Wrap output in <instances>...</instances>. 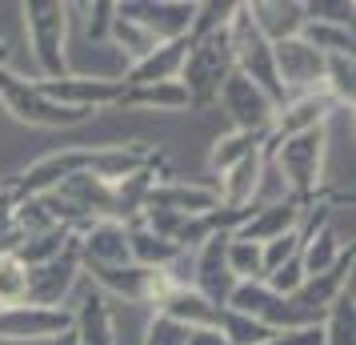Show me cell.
<instances>
[{"instance_id": "obj_12", "label": "cell", "mask_w": 356, "mask_h": 345, "mask_svg": "<svg viewBox=\"0 0 356 345\" xmlns=\"http://www.w3.org/2000/svg\"><path fill=\"white\" fill-rule=\"evenodd\" d=\"M116 13L136 20V24H145L161 45H168V40L188 36L196 4H180V0H124V4H116Z\"/></svg>"}, {"instance_id": "obj_19", "label": "cell", "mask_w": 356, "mask_h": 345, "mask_svg": "<svg viewBox=\"0 0 356 345\" xmlns=\"http://www.w3.org/2000/svg\"><path fill=\"white\" fill-rule=\"evenodd\" d=\"M184 56H188V36H180V40H168L161 49H152L140 61V65L124 68V77L120 81L136 89V84H161V81H177L180 77V65H184Z\"/></svg>"}, {"instance_id": "obj_3", "label": "cell", "mask_w": 356, "mask_h": 345, "mask_svg": "<svg viewBox=\"0 0 356 345\" xmlns=\"http://www.w3.org/2000/svg\"><path fill=\"white\" fill-rule=\"evenodd\" d=\"M20 17H24V36L33 45L40 81L68 77V4L65 0H29V4H20Z\"/></svg>"}, {"instance_id": "obj_26", "label": "cell", "mask_w": 356, "mask_h": 345, "mask_svg": "<svg viewBox=\"0 0 356 345\" xmlns=\"http://www.w3.org/2000/svg\"><path fill=\"white\" fill-rule=\"evenodd\" d=\"M300 40H308L321 56H353V29H337V24H316V20H305L300 29Z\"/></svg>"}, {"instance_id": "obj_7", "label": "cell", "mask_w": 356, "mask_h": 345, "mask_svg": "<svg viewBox=\"0 0 356 345\" xmlns=\"http://www.w3.org/2000/svg\"><path fill=\"white\" fill-rule=\"evenodd\" d=\"M273 65H276V81L284 89V100L308 97V93L324 89V56L300 36L273 45Z\"/></svg>"}, {"instance_id": "obj_14", "label": "cell", "mask_w": 356, "mask_h": 345, "mask_svg": "<svg viewBox=\"0 0 356 345\" xmlns=\"http://www.w3.org/2000/svg\"><path fill=\"white\" fill-rule=\"evenodd\" d=\"M72 342L76 345H116V309L113 297L97 285H84L81 301L72 309Z\"/></svg>"}, {"instance_id": "obj_24", "label": "cell", "mask_w": 356, "mask_h": 345, "mask_svg": "<svg viewBox=\"0 0 356 345\" xmlns=\"http://www.w3.org/2000/svg\"><path fill=\"white\" fill-rule=\"evenodd\" d=\"M268 145V132H225V137H216V145L209 153V164L216 173H228L232 164H241L244 157H252L260 148Z\"/></svg>"}, {"instance_id": "obj_13", "label": "cell", "mask_w": 356, "mask_h": 345, "mask_svg": "<svg viewBox=\"0 0 356 345\" xmlns=\"http://www.w3.org/2000/svg\"><path fill=\"white\" fill-rule=\"evenodd\" d=\"M332 116H340L337 100L328 97V93H308V97H292L284 100L280 109H276L273 116V129H268V145L273 148L280 145V141H289V137H296V132H308V129H321V125H328Z\"/></svg>"}, {"instance_id": "obj_1", "label": "cell", "mask_w": 356, "mask_h": 345, "mask_svg": "<svg viewBox=\"0 0 356 345\" xmlns=\"http://www.w3.org/2000/svg\"><path fill=\"white\" fill-rule=\"evenodd\" d=\"M264 157L273 161L276 177L284 181L289 197L296 201H316L324 193V161H328V125L321 129L296 132L280 145L264 148Z\"/></svg>"}, {"instance_id": "obj_2", "label": "cell", "mask_w": 356, "mask_h": 345, "mask_svg": "<svg viewBox=\"0 0 356 345\" xmlns=\"http://www.w3.org/2000/svg\"><path fill=\"white\" fill-rule=\"evenodd\" d=\"M232 49H228V29L209 33L200 40H188V56L180 65V89L188 93V109H209L216 105L225 81L232 77Z\"/></svg>"}, {"instance_id": "obj_20", "label": "cell", "mask_w": 356, "mask_h": 345, "mask_svg": "<svg viewBox=\"0 0 356 345\" xmlns=\"http://www.w3.org/2000/svg\"><path fill=\"white\" fill-rule=\"evenodd\" d=\"M260 173H264V148L244 157L241 164H232L228 173H220L216 197L225 209H252L257 205V189H260Z\"/></svg>"}, {"instance_id": "obj_23", "label": "cell", "mask_w": 356, "mask_h": 345, "mask_svg": "<svg viewBox=\"0 0 356 345\" xmlns=\"http://www.w3.org/2000/svg\"><path fill=\"white\" fill-rule=\"evenodd\" d=\"M324 345H356V293H353V281L332 297V305L321 321Z\"/></svg>"}, {"instance_id": "obj_36", "label": "cell", "mask_w": 356, "mask_h": 345, "mask_svg": "<svg viewBox=\"0 0 356 345\" xmlns=\"http://www.w3.org/2000/svg\"><path fill=\"white\" fill-rule=\"evenodd\" d=\"M8 61H13V49H8V40L0 36V68H8Z\"/></svg>"}, {"instance_id": "obj_38", "label": "cell", "mask_w": 356, "mask_h": 345, "mask_svg": "<svg viewBox=\"0 0 356 345\" xmlns=\"http://www.w3.org/2000/svg\"><path fill=\"white\" fill-rule=\"evenodd\" d=\"M0 193H4V185H0Z\"/></svg>"}, {"instance_id": "obj_10", "label": "cell", "mask_w": 356, "mask_h": 345, "mask_svg": "<svg viewBox=\"0 0 356 345\" xmlns=\"http://www.w3.org/2000/svg\"><path fill=\"white\" fill-rule=\"evenodd\" d=\"M216 105L228 113V121H232L236 132H268L273 129V116H276L273 97L264 89H257L248 77H241V72H232L225 81Z\"/></svg>"}, {"instance_id": "obj_30", "label": "cell", "mask_w": 356, "mask_h": 345, "mask_svg": "<svg viewBox=\"0 0 356 345\" xmlns=\"http://www.w3.org/2000/svg\"><path fill=\"white\" fill-rule=\"evenodd\" d=\"M232 13H236V4H220V0H212V4H196V17H193V29H188V40H200V36L228 29Z\"/></svg>"}, {"instance_id": "obj_28", "label": "cell", "mask_w": 356, "mask_h": 345, "mask_svg": "<svg viewBox=\"0 0 356 345\" xmlns=\"http://www.w3.org/2000/svg\"><path fill=\"white\" fill-rule=\"evenodd\" d=\"M220 337L228 345H264L268 337H276V329L260 325L252 317H244V313H232V309H220Z\"/></svg>"}, {"instance_id": "obj_27", "label": "cell", "mask_w": 356, "mask_h": 345, "mask_svg": "<svg viewBox=\"0 0 356 345\" xmlns=\"http://www.w3.org/2000/svg\"><path fill=\"white\" fill-rule=\"evenodd\" d=\"M225 261H228V269H232V277L236 281H264V249H260L257 241L228 237Z\"/></svg>"}, {"instance_id": "obj_18", "label": "cell", "mask_w": 356, "mask_h": 345, "mask_svg": "<svg viewBox=\"0 0 356 345\" xmlns=\"http://www.w3.org/2000/svg\"><path fill=\"white\" fill-rule=\"evenodd\" d=\"M244 8H248V20L257 24V33L268 45L292 40L305 29V4H296V0H248Z\"/></svg>"}, {"instance_id": "obj_21", "label": "cell", "mask_w": 356, "mask_h": 345, "mask_svg": "<svg viewBox=\"0 0 356 345\" xmlns=\"http://www.w3.org/2000/svg\"><path fill=\"white\" fill-rule=\"evenodd\" d=\"M156 313H164V317H172V321H180V325H188V329H216L220 325V305L204 301L193 285L172 289Z\"/></svg>"}, {"instance_id": "obj_11", "label": "cell", "mask_w": 356, "mask_h": 345, "mask_svg": "<svg viewBox=\"0 0 356 345\" xmlns=\"http://www.w3.org/2000/svg\"><path fill=\"white\" fill-rule=\"evenodd\" d=\"M232 233H216V237H209L204 245L193 253V289L204 301H212V305H220L225 309L228 297H232V289L241 285V281L232 277V269H228L225 261V245Z\"/></svg>"}, {"instance_id": "obj_37", "label": "cell", "mask_w": 356, "mask_h": 345, "mask_svg": "<svg viewBox=\"0 0 356 345\" xmlns=\"http://www.w3.org/2000/svg\"><path fill=\"white\" fill-rule=\"evenodd\" d=\"M52 345H76V342H72V333H65V337H56Z\"/></svg>"}, {"instance_id": "obj_33", "label": "cell", "mask_w": 356, "mask_h": 345, "mask_svg": "<svg viewBox=\"0 0 356 345\" xmlns=\"http://www.w3.org/2000/svg\"><path fill=\"white\" fill-rule=\"evenodd\" d=\"M300 241H305V233L292 229V233H284V237L268 241V245H260V249H264V277H268L273 269H280L284 261H292V257L300 253Z\"/></svg>"}, {"instance_id": "obj_5", "label": "cell", "mask_w": 356, "mask_h": 345, "mask_svg": "<svg viewBox=\"0 0 356 345\" xmlns=\"http://www.w3.org/2000/svg\"><path fill=\"white\" fill-rule=\"evenodd\" d=\"M81 273L88 277V285H97L100 293L124 297V301H132V305H152V313L161 309L164 297L177 289L164 269H145V265H116V269L81 265Z\"/></svg>"}, {"instance_id": "obj_8", "label": "cell", "mask_w": 356, "mask_h": 345, "mask_svg": "<svg viewBox=\"0 0 356 345\" xmlns=\"http://www.w3.org/2000/svg\"><path fill=\"white\" fill-rule=\"evenodd\" d=\"M40 93L52 97L56 105L65 109H81V113H92L97 116L100 109H116L120 97H124V81L120 77H76L68 72L60 81H36Z\"/></svg>"}, {"instance_id": "obj_17", "label": "cell", "mask_w": 356, "mask_h": 345, "mask_svg": "<svg viewBox=\"0 0 356 345\" xmlns=\"http://www.w3.org/2000/svg\"><path fill=\"white\" fill-rule=\"evenodd\" d=\"M220 205L216 197V185H180V181H156L148 189L145 209L156 213H180V217H196V213H212Z\"/></svg>"}, {"instance_id": "obj_22", "label": "cell", "mask_w": 356, "mask_h": 345, "mask_svg": "<svg viewBox=\"0 0 356 345\" xmlns=\"http://www.w3.org/2000/svg\"><path fill=\"white\" fill-rule=\"evenodd\" d=\"M116 109H161V113H180L188 109V93L180 89V81H161V84H124V97Z\"/></svg>"}, {"instance_id": "obj_35", "label": "cell", "mask_w": 356, "mask_h": 345, "mask_svg": "<svg viewBox=\"0 0 356 345\" xmlns=\"http://www.w3.org/2000/svg\"><path fill=\"white\" fill-rule=\"evenodd\" d=\"M188 345H228L220 329H188Z\"/></svg>"}, {"instance_id": "obj_34", "label": "cell", "mask_w": 356, "mask_h": 345, "mask_svg": "<svg viewBox=\"0 0 356 345\" xmlns=\"http://www.w3.org/2000/svg\"><path fill=\"white\" fill-rule=\"evenodd\" d=\"M81 13H88V36H92V40H108L113 4H108V0H97V4H81Z\"/></svg>"}, {"instance_id": "obj_4", "label": "cell", "mask_w": 356, "mask_h": 345, "mask_svg": "<svg viewBox=\"0 0 356 345\" xmlns=\"http://www.w3.org/2000/svg\"><path fill=\"white\" fill-rule=\"evenodd\" d=\"M0 105L17 116L20 125H33V129H76L84 121H92V113L56 105L52 97L40 93L36 81L17 77L13 68H0Z\"/></svg>"}, {"instance_id": "obj_16", "label": "cell", "mask_w": 356, "mask_h": 345, "mask_svg": "<svg viewBox=\"0 0 356 345\" xmlns=\"http://www.w3.org/2000/svg\"><path fill=\"white\" fill-rule=\"evenodd\" d=\"M76 249H81V265H104V269L132 265L129 233L120 221H92L76 229Z\"/></svg>"}, {"instance_id": "obj_25", "label": "cell", "mask_w": 356, "mask_h": 345, "mask_svg": "<svg viewBox=\"0 0 356 345\" xmlns=\"http://www.w3.org/2000/svg\"><path fill=\"white\" fill-rule=\"evenodd\" d=\"M324 93L337 100L340 113H353V100H356V61L353 56H324Z\"/></svg>"}, {"instance_id": "obj_6", "label": "cell", "mask_w": 356, "mask_h": 345, "mask_svg": "<svg viewBox=\"0 0 356 345\" xmlns=\"http://www.w3.org/2000/svg\"><path fill=\"white\" fill-rule=\"evenodd\" d=\"M81 281V249H76V233L56 257L40 265H29V305H44V309H65V297L72 285Z\"/></svg>"}, {"instance_id": "obj_9", "label": "cell", "mask_w": 356, "mask_h": 345, "mask_svg": "<svg viewBox=\"0 0 356 345\" xmlns=\"http://www.w3.org/2000/svg\"><path fill=\"white\" fill-rule=\"evenodd\" d=\"M72 333V309H44V305H4L0 309V342H56Z\"/></svg>"}, {"instance_id": "obj_29", "label": "cell", "mask_w": 356, "mask_h": 345, "mask_svg": "<svg viewBox=\"0 0 356 345\" xmlns=\"http://www.w3.org/2000/svg\"><path fill=\"white\" fill-rule=\"evenodd\" d=\"M24 297H29V265L20 257H0V309L24 305Z\"/></svg>"}, {"instance_id": "obj_31", "label": "cell", "mask_w": 356, "mask_h": 345, "mask_svg": "<svg viewBox=\"0 0 356 345\" xmlns=\"http://www.w3.org/2000/svg\"><path fill=\"white\" fill-rule=\"evenodd\" d=\"M353 0H312V4H305V20L337 24V29H353Z\"/></svg>"}, {"instance_id": "obj_15", "label": "cell", "mask_w": 356, "mask_h": 345, "mask_svg": "<svg viewBox=\"0 0 356 345\" xmlns=\"http://www.w3.org/2000/svg\"><path fill=\"white\" fill-rule=\"evenodd\" d=\"M308 205H312V201H308ZM308 205H305V201H296V197L273 201V205H257V209H252V217H248V221H244L232 237H241V241H257V245H268V241H276V237L300 229Z\"/></svg>"}, {"instance_id": "obj_32", "label": "cell", "mask_w": 356, "mask_h": 345, "mask_svg": "<svg viewBox=\"0 0 356 345\" xmlns=\"http://www.w3.org/2000/svg\"><path fill=\"white\" fill-rule=\"evenodd\" d=\"M145 345H188V325H180L164 313H152L145 329Z\"/></svg>"}]
</instances>
